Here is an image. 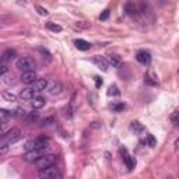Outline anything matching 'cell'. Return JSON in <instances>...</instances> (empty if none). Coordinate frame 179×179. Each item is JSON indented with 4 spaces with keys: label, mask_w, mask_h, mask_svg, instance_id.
Here are the masks:
<instances>
[{
    "label": "cell",
    "mask_w": 179,
    "mask_h": 179,
    "mask_svg": "<svg viewBox=\"0 0 179 179\" xmlns=\"http://www.w3.org/2000/svg\"><path fill=\"white\" fill-rule=\"evenodd\" d=\"M48 143H49V140H48V137H38V139H34V140H29V141L25 143V150H42V148H46L48 147Z\"/></svg>",
    "instance_id": "1"
},
{
    "label": "cell",
    "mask_w": 179,
    "mask_h": 179,
    "mask_svg": "<svg viewBox=\"0 0 179 179\" xmlns=\"http://www.w3.org/2000/svg\"><path fill=\"white\" fill-rule=\"evenodd\" d=\"M38 175L42 179H60L62 178V174L59 172V169L56 168L55 165H50V166H46V168L39 169V174Z\"/></svg>",
    "instance_id": "2"
},
{
    "label": "cell",
    "mask_w": 179,
    "mask_h": 179,
    "mask_svg": "<svg viewBox=\"0 0 179 179\" xmlns=\"http://www.w3.org/2000/svg\"><path fill=\"white\" fill-rule=\"evenodd\" d=\"M21 130L17 129V127H13V129H10L7 133L3 134V140L2 141L7 143V144H14V143H17L20 139H21Z\"/></svg>",
    "instance_id": "3"
},
{
    "label": "cell",
    "mask_w": 179,
    "mask_h": 179,
    "mask_svg": "<svg viewBox=\"0 0 179 179\" xmlns=\"http://www.w3.org/2000/svg\"><path fill=\"white\" fill-rule=\"evenodd\" d=\"M55 162H56V156L55 154H43V156L41 158H38L34 164L37 165V168L42 169V168H46V166L55 165Z\"/></svg>",
    "instance_id": "4"
},
{
    "label": "cell",
    "mask_w": 179,
    "mask_h": 179,
    "mask_svg": "<svg viewBox=\"0 0 179 179\" xmlns=\"http://www.w3.org/2000/svg\"><path fill=\"white\" fill-rule=\"evenodd\" d=\"M16 67L21 71H28V70H34L35 69V62L29 58H20L16 62Z\"/></svg>",
    "instance_id": "5"
},
{
    "label": "cell",
    "mask_w": 179,
    "mask_h": 179,
    "mask_svg": "<svg viewBox=\"0 0 179 179\" xmlns=\"http://www.w3.org/2000/svg\"><path fill=\"white\" fill-rule=\"evenodd\" d=\"M43 154H46V148H42V150H28L23 156V160L27 161V162H35V161L42 157Z\"/></svg>",
    "instance_id": "6"
},
{
    "label": "cell",
    "mask_w": 179,
    "mask_h": 179,
    "mask_svg": "<svg viewBox=\"0 0 179 179\" xmlns=\"http://www.w3.org/2000/svg\"><path fill=\"white\" fill-rule=\"evenodd\" d=\"M136 59L141 64H150L151 62V53L148 50H139L136 55Z\"/></svg>",
    "instance_id": "7"
},
{
    "label": "cell",
    "mask_w": 179,
    "mask_h": 179,
    "mask_svg": "<svg viewBox=\"0 0 179 179\" xmlns=\"http://www.w3.org/2000/svg\"><path fill=\"white\" fill-rule=\"evenodd\" d=\"M21 80L23 83H25V84H32V83L37 81V73H35L34 70H28V71H23L21 74Z\"/></svg>",
    "instance_id": "8"
},
{
    "label": "cell",
    "mask_w": 179,
    "mask_h": 179,
    "mask_svg": "<svg viewBox=\"0 0 179 179\" xmlns=\"http://www.w3.org/2000/svg\"><path fill=\"white\" fill-rule=\"evenodd\" d=\"M48 91H49L50 95H58L62 92V84L59 81H56V80H52V81L48 84Z\"/></svg>",
    "instance_id": "9"
},
{
    "label": "cell",
    "mask_w": 179,
    "mask_h": 179,
    "mask_svg": "<svg viewBox=\"0 0 179 179\" xmlns=\"http://www.w3.org/2000/svg\"><path fill=\"white\" fill-rule=\"evenodd\" d=\"M92 63L102 71L108 70V62H106V59L102 58V56H95V58L92 59Z\"/></svg>",
    "instance_id": "10"
},
{
    "label": "cell",
    "mask_w": 179,
    "mask_h": 179,
    "mask_svg": "<svg viewBox=\"0 0 179 179\" xmlns=\"http://www.w3.org/2000/svg\"><path fill=\"white\" fill-rule=\"evenodd\" d=\"M48 80L46 79H38L35 83H32V88L35 90L37 92H41V91H43V90H46L48 88Z\"/></svg>",
    "instance_id": "11"
},
{
    "label": "cell",
    "mask_w": 179,
    "mask_h": 179,
    "mask_svg": "<svg viewBox=\"0 0 179 179\" xmlns=\"http://www.w3.org/2000/svg\"><path fill=\"white\" fill-rule=\"evenodd\" d=\"M17 59V52L14 49H7L4 50V53L2 55V62L3 63H7V62H11Z\"/></svg>",
    "instance_id": "12"
},
{
    "label": "cell",
    "mask_w": 179,
    "mask_h": 179,
    "mask_svg": "<svg viewBox=\"0 0 179 179\" xmlns=\"http://www.w3.org/2000/svg\"><path fill=\"white\" fill-rule=\"evenodd\" d=\"M37 91H35L32 87H28L25 90H23L21 92H20V97H21V100H32V98L37 97Z\"/></svg>",
    "instance_id": "13"
},
{
    "label": "cell",
    "mask_w": 179,
    "mask_h": 179,
    "mask_svg": "<svg viewBox=\"0 0 179 179\" xmlns=\"http://www.w3.org/2000/svg\"><path fill=\"white\" fill-rule=\"evenodd\" d=\"M45 105H46V100H45L43 97H35V98H32V101H31L32 109H41V108H43Z\"/></svg>",
    "instance_id": "14"
},
{
    "label": "cell",
    "mask_w": 179,
    "mask_h": 179,
    "mask_svg": "<svg viewBox=\"0 0 179 179\" xmlns=\"http://www.w3.org/2000/svg\"><path fill=\"white\" fill-rule=\"evenodd\" d=\"M144 81L147 83L148 85H157L158 84V77H157V74L154 73L153 70H150L147 74L144 76Z\"/></svg>",
    "instance_id": "15"
},
{
    "label": "cell",
    "mask_w": 179,
    "mask_h": 179,
    "mask_svg": "<svg viewBox=\"0 0 179 179\" xmlns=\"http://www.w3.org/2000/svg\"><path fill=\"white\" fill-rule=\"evenodd\" d=\"M130 130H132L134 134H140V133L144 132V127H143V125L140 123V122L133 120L132 123H130Z\"/></svg>",
    "instance_id": "16"
},
{
    "label": "cell",
    "mask_w": 179,
    "mask_h": 179,
    "mask_svg": "<svg viewBox=\"0 0 179 179\" xmlns=\"http://www.w3.org/2000/svg\"><path fill=\"white\" fill-rule=\"evenodd\" d=\"M74 45H76V48L79 50H88L90 48H91L90 42H87V41H84V39H76L74 41Z\"/></svg>",
    "instance_id": "17"
},
{
    "label": "cell",
    "mask_w": 179,
    "mask_h": 179,
    "mask_svg": "<svg viewBox=\"0 0 179 179\" xmlns=\"http://www.w3.org/2000/svg\"><path fill=\"white\" fill-rule=\"evenodd\" d=\"M11 116H13V112H8L6 109H0V122H2V125L7 123Z\"/></svg>",
    "instance_id": "18"
},
{
    "label": "cell",
    "mask_w": 179,
    "mask_h": 179,
    "mask_svg": "<svg viewBox=\"0 0 179 179\" xmlns=\"http://www.w3.org/2000/svg\"><path fill=\"white\" fill-rule=\"evenodd\" d=\"M125 162H126V166H127V169H132L136 166V164H137V161H136V158L132 157V156H125Z\"/></svg>",
    "instance_id": "19"
},
{
    "label": "cell",
    "mask_w": 179,
    "mask_h": 179,
    "mask_svg": "<svg viewBox=\"0 0 179 179\" xmlns=\"http://www.w3.org/2000/svg\"><path fill=\"white\" fill-rule=\"evenodd\" d=\"M111 109L113 112H120L125 109V102H119V101H113L111 104Z\"/></svg>",
    "instance_id": "20"
},
{
    "label": "cell",
    "mask_w": 179,
    "mask_h": 179,
    "mask_svg": "<svg viewBox=\"0 0 179 179\" xmlns=\"http://www.w3.org/2000/svg\"><path fill=\"white\" fill-rule=\"evenodd\" d=\"M38 120V112H29L28 115H25V122L27 123H34Z\"/></svg>",
    "instance_id": "21"
},
{
    "label": "cell",
    "mask_w": 179,
    "mask_h": 179,
    "mask_svg": "<svg viewBox=\"0 0 179 179\" xmlns=\"http://www.w3.org/2000/svg\"><path fill=\"white\" fill-rule=\"evenodd\" d=\"M109 63L112 64V67H119L120 66V58L118 55H111L109 56Z\"/></svg>",
    "instance_id": "22"
},
{
    "label": "cell",
    "mask_w": 179,
    "mask_h": 179,
    "mask_svg": "<svg viewBox=\"0 0 179 179\" xmlns=\"http://www.w3.org/2000/svg\"><path fill=\"white\" fill-rule=\"evenodd\" d=\"M106 94L109 95V97H118V95H120V91H119V88H118V85H115V84H112L111 87L108 88V92Z\"/></svg>",
    "instance_id": "23"
},
{
    "label": "cell",
    "mask_w": 179,
    "mask_h": 179,
    "mask_svg": "<svg viewBox=\"0 0 179 179\" xmlns=\"http://www.w3.org/2000/svg\"><path fill=\"white\" fill-rule=\"evenodd\" d=\"M2 97H3V100L4 101H8V102H14V101H17V97L14 94H11V92H8V91H4L2 94Z\"/></svg>",
    "instance_id": "24"
},
{
    "label": "cell",
    "mask_w": 179,
    "mask_h": 179,
    "mask_svg": "<svg viewBox=\"0 0 179 179\" xmlns=\"http://www.w3.org/2000/svg\"><path fill=\"white\" fill-rule=\"evenodd\" d=\"M43 126L45 127H49V129H53V127L56 126V120L52 118V116H49V118H46L43 120Z\"/></svg>",
    "instance_id": "25"
},
{
    "label": "cell",
    "mask_w": 179,
    "mask_h": 179,
    "mask_svg": "<svg viewBox=\"0 0 179 179\" xmlns=\"http://www.w3.org/2000/svg\"><path fill=\"white\" fill-rule=\"evenodd\" d=\"M171 122L175 125V126L179 127V106L175 109V112L171 115Z\"/></svg>",
    "instance_id": "26"
},
{
    "label": "cell",
    "mask_w": 179,
    "mask_h": 179,
    "mask_svg": "<svg viewBox=\"0 0 179 179\" xmlns=\"http://www.w3.org/2000/svg\"><path fill=\"white\" fill-rule=\"evenodd\" d=\"M46 28L50 29V31H53V32H60L62 31V27L58 25V24H55V23H48Z\"/></svg>",
    "instance_id": "27"
},
{
    "label": "cell",
    "mask_w": 179,
    "mask_h": 179,
    "mask_svg": "<svg viewBox=\"0 0 179 179\" xmlns=\"http://www.w3.org/2000/svg\"><path fill=\"white\" fill-rule=\"evenodd\" d=\"M38 50H39V52H41V53H42L43 59H45V58H46V60H48V62H50V60H52V55H50V53H49V52H48V50H46V49H45V48H38Z\"/></svg>",
    "instance_id": "28"
},
{
    "label": "cell",
    "mask_w": 179,
    "mask_h": 179,
    "mask_svg": "<svg viewBox=\"0 0 179 179\" xmlns=\"http://www.w3.org/2000/svg\"><path fill=\"white\" fill-rule=\"evenodd\" d=\"M146 143H147V144L150 146V147H154V146H157V140L154 139L153 134H148L147 139H146Z\"/></svg>",
    "instance_id": "29"
},
{
    "label": "cell",
    "mask_w": 179,
    "mask_h": 179,
    "mask_svg": "<svg viewBox=\"0 0 179 179\" xmlns=\"http://www.w3.org/2000/svg\"><path fill=\"white\" fill-rule=\"evenodd\" d=\"M2 79L6 84H11V83H13V74H3Z\"/></svg>",
    "instance_id": "30"
},
{
    "label": "cell",
    "mask_w": 179,
    "mask_h": 179,
    "mask_svg": "<svg viewBox=\"0 0 179 179\" xmlns=\"http://www.w3.org/2000/svg\"><path fill=\"white\" fill-rule=\"evenodd\" d=\"M109 13H111V10H109V8H105V10L101 13V16H100V20H101V21H104V20L108 18V17H109Z\"/></svg>",
    "instance_id": "31"
},
{
    "label": "cell",
    "mask_w": 179,
    "mask_h": 179,
    "mask_svg": "<svg viewBox=\"0 0 179 179\" xmlns=\"http://www.w3.org/2000/svg\"><path fill=\"white\" fill-rule=\"evenodd\" d=\"M7 150H8V144L7 143H4V141H2V144H0V154H6L7 153Z\"/></svg>",
    "instance_id": "32"
},
{
    "label": "cell",
    "mask_w": 179,
    "mask_h": 179,
    "mask_svg": "<svg viewBox=\"0 0 179 179\" xmlns=\"http://www.w3.org/2000/svg\"><path fill=\"white\" fill-rule=\"evenodd\" d=\"M37 10H38V13L41 14V16H48V10L46 8H43V7H41V6H37Z\"/></svg>",
    "instance_id": "33"
},
{
    "label": "cell",
    "mask_w": 179,
    "mask_h": 179,
    "mask_svg": "<svg viewBox=\"0 0 179 179\" xmlns=\"http://www.w3.org/2000/svg\"><path fill=\"white\" fill-rule=\"evenodd\" d=\"M13 116H25V113H24V109H21V108H17L16 111L13 112Z\"/></svg>",
    "instance_id": "34"
},
{
    "label": "cell",
    "mask_w": 179,
    "mask_h": 179,
    "mask_svg": "<svg viewBox=\"0 0 179 179\" xmlns=\"http://www.w3.org/2000/svg\"><path fill=\"white\" fill-rule=\"evenodd\" d=\"M94 80H95V87L100 88L101 85H102V80H101L100 77H94Z\"/></svg>",
    "instance_id": "35"
},
{
    "label": "cell",
    "mask_w": 179,
    "mask_h": 179,
    "mask_svg": "<svg viewBox=\"0 0 179 179\" xmlns=\"http://www.w3.org/2000/svg\"><path fill=\"white\" fill-rule=\"evenodd\" d=\"M77 27H80V28H90V23H84V21H81V23L77 24Z\"/></svg>",
    "instance_id": "36"
},
{
    "label": "cell",
    "mask_w": 179,
    "mask_h": 179,
    "mask_svg": "<svg viewBox=\"0 0 179 179\" xmlns=\"http://www.w3.org/2000/svg\"><path fill=\"white\" fill-rule=\"evenodd\" d=\"M0 70H2V76H3V74H7V67H6L4 66V64H3V66H0Z\"/></svg>",
    "instance_id": "37"
},
{
    "label": "cell",
    "mask_w": 179,
    "mask_h": 179,
    "mask_svg": "<svg viewBox=\"0 0 179 179\" xmlns=\"http://www.w3.org/2000/svg\"><path fill=\"white\" fill-rule=\"evenodd\" d=\"M175 147H176V148H178V147H179V139H178V140H176V143H175Z\"/></svg>",
    "instance_id": "38"
}]
</instances>
